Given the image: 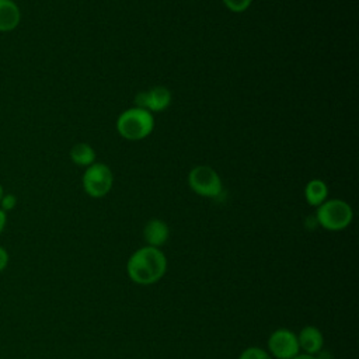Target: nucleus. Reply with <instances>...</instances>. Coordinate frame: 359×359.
Returning a JSON list of instances; mask_svg holds the SVG:
<instances>
[{
    "instance_id": "obj_6",
    "label": "nucleus",
    "mask_w": 359,
    "mask_h": 359,
    "mask_svg": "<svg viewBox=\"0 0 359 359\" xmlns=\"http://www.w3.org/2000/svg\"><path fill=\"white\" fill-rule=\"evenodd\" d=\"M297 335L287 328L275 330L268 338V353L275 359H293L299 355Z\"/></svg>"
},
{
    "instance_id": "obj_13",
    "label": "nucleus",
    "mask_w": 359,
    "mask_h": 359,
    "mask_svg": "<svg viewBox=\"0 0 359 359\" xmlns=\"http://www.w3.org/2000/svg\"><path fill=\"white\" fill-rule=\"evenodd\" d=\"M238 359H272V356L268 353V351L262 349V348H258V346H250V348H245Z\"/></svg>"
},
{
    "instance_id": "obj_4",
    "label": "nucleus",
    "mask_w": 359,
    "mask_h": 359,
    "mask_svg": "<svg viewBox=\"0 0 359 359\" xmlns=\"http://www.w3.org/2000/svg\"><path fill=\"white\" fill-rule=\"evenodd\" d=\"M114 184L111 168L104 163H93L83 174V188L91 198L105 196Z\"/></svg>"
},
{
    "instance_id": "obj_19",
    "label": "nucleus",
    "mask_w": 359,
    "mask_h": 359,
    "mask_svg": "<svg viewBox=\"0 0 359 359\" xmlns=\"http://www.w3.org/2000/svg\"><path fill=\"white\" fill-rule=\"evenodd\" d=\"M3 195H4V189H3V185L0 184V201H1V198H3Z\"/></svg>"
},
{
    "instance_id": "obj_17",
    "label": "nucleus",
    "mask_w": 359,
    "mask_h": 359,
    "mask_svg": "<svg viewBox=\"0 0 359 359\" xmlns=\"http://www.w3.org/2000/svg\"><path fill=\"white\" fill-rule=\"evenodd\" d=\"M6 224H7V212L0 209V234L4 231Z\"/></svg>"
},
{
    "instance_id": "obj_18",
    "label": "nucleus",
    "mask_w": 359,
    "mask_h": 359,
    "mask_svg": "<svg viewBox=\"0 0 359 359\" xmlns=\"http://www.w3.org/2000/svg\"><path fill=\"white\" fill-rule=\"evenodd\" d=\"M293 359H317L314 355H307V353H299Z\"/></svg>"
},
{
    "instance_id": "obj_11",
    "label": "nucleus",
    "mask_w": 359,
    "mask_h": 359,
    "mask_svg": "<svg viewBox=\"0 0 359 359\" xmlns=\"http://www.w3.org/2000/svg\"><path fill=\"white\" fill-rule=\"evenodd\" d=\"M328 196V187L323 180L314 178L310 180L304 187V198L310 206H320L323 202L327 201Z\"/></svg>"
},
{
    "instance_id": "obj_9",
    "label": "nucleus",
    "mask_w": 359,
    "mask_h": 359,
    "mask_svg": "<svg viewBox=\"0 0 359 359\" xmlns=\"http://www.w3.org/2000/svg\"><path fill=\"white\" fill-rule=\"evenodd\" d=\"M168 236H170V229L167 223L161 219L149 220L143 229V238L150 247L160 248L167 243Z\"/></svg>"
},
{
    "instance_id": "obj_8",
    "label": "nucleus",
    "mask_w": 359,
    "mask_h": 359,
    "mask_svg": "<svg viewBox=\"0 0 359 359\" xmlns=\"http://www.w3.org/2000/svg\"><path fill=\"white\" fill-rule=\"evenodd\" d=\"M299 348L307 355H317L323 351L324 346V335L314 325H306L297 334Z\"/></svg>"
},
{
    "instance_id": "obj_1",
    "label": "nucleus",
    "mask_w": 359,
    "mask_h": 359,
    "mask_svg": "<svg viewBox=\"0 0 359 359\" xmlns=\"http://www.w3.org/2000/svg\"><path fill=\"white\" fill-rule=\"evenodd\" d=\"M167 271L165 254L156 247L137 248L126 262V273L129 279L142 286L157 283Z\"/></svg>"
},
{
    "instance_id": "obj_10",
    "label": "nucleus",
    "mask_w": 359,
    "mask_h": 359,
    "mask_svg": "<svg viewBox=\"0 0 359 359\" xmlns=\"http://www.w3.org/2000/svg\"><path fill=\"white\" fill-rule=\"evenodd\" d=\"M21 22V10L14 0H0V32H11Z\"/></svg>"
},
{
    "instance_id": "obj_7",
    "label": "nucleus",
    "mask_w": 359,
    "mask_h": 359,
    "mask_svg": "<svg viewBox=\"0 0 359 359\" xmlns=\"http://www.w3.org/2000/svg\"><path fill=\"white\" fill-rule=\"evenodd\" d=\"M135 104L149 112H161L171 104V91L164 86H156L135 97Z\"/></svg>"
},
{
    "instance_id": "obj_12",
    "label": "nucleus",
    "mask_w": 359,
    "mask_h": 359,
    "mask_svg": "<svg viewBox=\"0 0 359 359\" xmlns=\"http://www.w3.org/2000/svg\"><path fill=\"white\" fill-rule=\"evenodd\" d=\"M70 158L76 165H81V167H88L93 163H95V151L94 149L88 144V143H76L70 151Z\"/></svg>"
},
{
    "instance_id": "obj_5",
    "label": "nucleus",
    "mask_w": 359,
    "mask_h": 359,
    "mask_svg": "<svg viewBox=\"0 0 359 359\" xmlns=\"http://www.w3.org/2000/svg\"><path fill=\"white\" fill-rule=\"evenodd\" d=\"M189 188L205 198H216L222 194V180L219 174L208 165H196L188 174Z\"/></svg>"
},
{
    "instance_id": "obj_15",
    "label": "nucleus",
    "mask_w": 359,
    "mask_h": 359,
    "mask_svg": "<svg viewBox=\"0 0 359 359\" xmlns=\"http://www.w3.org/2000/svg\"><path fill=\"white\" fill-rule=\"evenodd\" d=\"M17 205V196L14 194H6L3 195L1 201H0V209H3L4 212H10L15 208Z\"/></svg>"
},
{
    "instance_id": "obj_14",
    "label": "nucleus",
    "mask_w": 359,
    "mask_h": 359,
    "mask_svg": "<svg viewBox=\"0 0 359 359\" xmlns=\"http://www.w3.org/2000/svg\"><path fill=\"white\" fill-rule=\"evenodd\" d=\"M223 4L233 13H243L245 11L252 0H222Z\"/></svg>"
},
{
    "instance_id": "obj_3",
    "label": "nucleus",
    "mask_w": 359,
    "mask_h": 359,
    "mask_svg": "<svg viewBox=\"0 0 359 359\" xmlns=\"http://www.w3.org/2000/svg\"><path fill=\"white\" fill-rule=\"evenodd\" d=\"M353 219L352 208L342 199H327L317 206L316 222L325 230L339 231L346 229Z\"/></svg>"
},
{
    "instance_id": "obj_16",
    "label": "nucleus",
    "mask_w": 359,
    "mask_h": 359,
    "mask_svg": "<svg viewBox=\"0 0 359 359\" xmlns=\"http://www.w3.org/2000/svg\"><path fill=\"white\" fill-rule=\"evenodd\" d=\"M8 261H10V255H8L7 250L0 245V273L7 268Z\"/></svg>"
},
{
    "instance_id": "obj_2",
    "label": "nucleus",
    "mask_w": 359,
    "mask_h": 359,
    "mask_svg": "<svg viewBox=\"0 0 359 359\" xmlns=\"http://www.w3.org/2000/svg\"><path fill=\"white\" fill-rule=\"evenodd\" d=\"M154 129L153 114L133 107L123 111L116 119V130L126 140H142Z\"/></svg>"
}]
</instances>
